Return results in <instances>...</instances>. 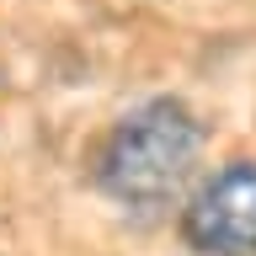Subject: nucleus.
Listing matches in <instances>:
<instances>
[{"instance_id":"1","label":"nucleus","mask_w":256,"mask_h":256,"mask_svg":"<svg viewBox=\"0 0 256 256\" xmlns=\"http://www.w3.org/2000/svg\"><path fill=\"white\" fill-rule=\"evenodd\" d=\"M203 160V118L182 96H144L118 112L91 150V187L118 208L176 203Z\"/></svg>"},{"instance_id":"2","label":"nucleus","mask_w":256,"mask_h":256,"mask_svg":"<svg viewBox=\"0 0 256 256\" xmlns=\"http://www.w3.org/2000/svg\"><path fill=\"white\" fill-rule=\"evenodd\" d=\"M176 230L192 256H256V160L235 155L198 176Z\"/></svg>"}]
</instances>
